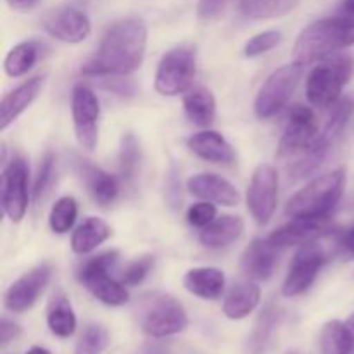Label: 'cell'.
<instances>
[{"mask_svg": "<svg viewBox=\"0 0 354 354\" xmlns=\"http://www.w3.org/2000/svg\"><path fill=\"white\" fill-rule=\"evenodd\" d=\"M147 50V24L138 17L116 21L100 38L93 57L82 68L85 76H124L142 68Z\"/></svg>", "mask_w": 354, "mask_h": 354, "instance_id": "6da1fadb", "label": "cell"}, {"mask_svg": "<svg viewBox=\"0 0 354 354\" xmlns=\"http://www.w3.org/2000/svg\"><path fill=\"white\" fill-rule=\"evenodd\" d=\"M354 45V17L334 16L304 28L294 45V62L310 66Z\"/></svg>", "mask_w": 354, "mask_h": 354, "instance_id": "7a4b0ae2", "label": "cell"}, {"mask_svg": "<svg viewBox=\"0 0 354 354\" xmlns=\"http://www.w3.org/2000/svg\"><path fill=\"white\" fill-rule=\"evenodd\" d=\"M344 187V168L317 176L290 197L286 206V214L290 218H330L332 211L342 199Z\"/></svg>", "mask_w": 354, "mask_h": 354, "instance_id": "3957f363", "label": "cell"}, {"mask_svg": "<svg viewBox=\"0 0 354 354\" xmlns=\"http://www.w3.org/2000/svg\"><path fill=\"white\" fill-rule=\"evenodd\" d=\"M354 71L353 57L348 54H334L315 66L306 78V97L311 106L328 109L342 97Z\"/></svg>", "mask_w": 354, "mask_h": 354, "instance_id": "277c9868", "label": "cell"}, {"mask_svg": "<svg viewBox=\"0 0 354 354\" xmlns=\"http://www.w3.org/2000/svg\"><path fill=\"white\" fill-rule=\"evenodd\" d=\"M138 325L149 337L165 339L189 327L185 308L169 294L156 292L144 297L138 306Z\"/></svg>", "mask_w": 354, "mask_h": 354, "instance_id": "5b68a950", "label": "cell"}, {"mask_svg": "<svg viewBox=\"0 0 354 354\" xmlns=\"http://www.w3.org/2000/svg\"><path fill=\"white\" fill-rule=\"evenodd\" d=\"M118 258V251H106L88 258L78 268L80 283L106 306H123L130 299L127 286L111 277V268L116 265Z\"/></svg>", "mask_w": 354, "mask_h": 354, "instance_id": "8992f818", "label": "cell"}, {"mask_svg": "<svg viewBox=\"0 0 354 354\" xmlns=\"http://www.w3.org/2000/svg\"><path fill=\"white\" fill-rule=\"evenodd\" d=\"M197 71V55L190 45H178L166 52L158 64L154 86L165 97L185 93Z\"/></svg>", "mask_w": 354, "mask_h": 354, "instance_id": "52a82bcc", "label": "cell"}, {"mask_svg": "<svg viewBox=\"0 0 354 354\" xmlns=\"http://www.w3.org/2000/svg\"><path fill=\"white\" fill-rule=\"evenodd\" d=\"M304 66L297 62L282 66L275 69L259 88L254 100V113L259 120H270L277 116L292 99L301 78H303Z\"/></svg>", "mask_w": 354, "mask_h": 354, "instance_id": "ba28073f", "label": "cell"}, {"mask_svg": "<svg viewBox=\"0 0 354 354\" xmlns=\"http://www.w3.org/2000/svg\"><path fill=\"white\" fill-rule=\"evenodd\" d=\"M28 162L23 156H14L2 171L0 183V204L3 214L12 223H19L26 216L30 206V189H28Z\"/></svg>", "mask_w": 354, "mask_h": 354, "instance_id": "9c48e42d", "label": "cell"}, {"mask_svg": "<svg viewBox=\"0 0 354 354\" xmlns=\"http://www.w3.org/2000/svg\"><path fill=\"white\" fill-rule=\"evenodd\" d=\"M320 135L322 131L315 111L303 104H296L289 111V120L279 144V154L299 158L308 149L313 147Z\"/></svg>", "mask_w": 354, "mask_h": 354, "instance_id": "30bf717a", "label": "cell"}, {"mask_svg": "<svg viewBox=\"0 0 354 354\" xmlns=\"http://www.w3.org/2000/svg\"><path fill=\"white\" fill-rule=\"evenodd\" d=\"M71 114L78 144L88 152L95 151L99 142L100 104L92 88L82 83L75 85L71 92Z\"/></svg>", "mask_w": 354, "mask_h": 354, "instance_id": "8fae6325", "label": "cell"}, {"mask_svg": "<svg viewBox=\"0 0 354 354\" xmlns=\"http://www.w3.org/2000/svg\"><path fill=\"white\" fill-rule=\"evenodd\" d=\"M248 209L252 220L265 227L279 204V173L268 162H261L251 176L248 189Z\"/></svg>", "mask_w": 354, "mask_h": 354, "instance_id": "7c38bea8", "label": "cell"}, {"mask_svg": "<svg viewBox=\"0 0 354 354\" xmlns=\"http://www.w3.org/2000/svg\"><path fill=\"white\" fill-rule=\"evenodd\" d=\"M325 261H327V254L318 242L301 245L294 254L292 263L289 266V273L283 280L282 296L297 297L306 292L315 283Z\"/></svg>", "mask_w": 354, "mask_h": 354, "instance_id": "4fadbf2b", "label": "cell"}, {"mask_svg": "<svg viewBox=\"0 0 354 354\" xmlns=\"http://www.w3.org/2000/svg\"><path fill=\"white\" fill-rule=\"evenodd\" d=\"M52 277V266L48 263L35 266L21 275L3 294V306L10 313H26L37 304Z\"/></svg>", "mask_w": 354, "mask_h": 354, "instance_id": "5bb4252c", "label": "cell"}, {"mask_svg": "<svg viewBox=\"0 0 354 354\" xmlns=\"http://www.w3.org/2000/svg\"><path fill=\"white\" fill-rule=\"evenodd\" d=\"M44 30L52 38L64 44H80L92 33V23L86 12L76 7H57L45 14Z\"/></svg>", "mask_w": 354, "mask_h": 354, "instance_id": "9a60e30c", "label": "cell"}, {"mask_svg": "<svg viewBox=\"0 0 354 354\" xmlns=\"http://www.w3.org/2000/svg\"><path fill=\"white\" fill-rule=\"evenodd\" d=\"M332 227L328 218L318 220V218H292L289 223L282 225L270 235V242L277 249L294 248V245L311 244L318 242L322 237L330 234Z\"/></svg>", "mask_w": 354, "mask_h": 354, "instance_id": "2e32d148", "label": "cell"}, {"mask_svg": "<svg viewBox=\"0 0 354 354\" xmlns=\"http://www.w3.org/2000/svg\"><path fill=\"white\" fill-rule=\"evenodd\" d=\"M187 190L201 201L234 207L241 204V194L234 183L214 173H199L187 180Z\"/></svg>", "mask_w": 354, "mask_h": 354, "instance_id": "e0dca14e", "label": "cell"}, {"mask_svg": "<svg viewBox=\"0 0 354 354\" xmlns=\"http://www.w3.org/2000/svg\"><path fill=\"white\" fill-rule=\"evenodd\" d=\"M44 76H35L3 95L0 102V130L6 131L37 100L44 88Z\"/></svg>", "mask_w": 354, "mask_h": 354, "instance_id": "ac0fdd59", "label": "cell"}, {"mask_svg": "<svg viewBox=\"0 0 354 354\" xmlns=\"http://www.w3.org/2000/svg\"><path fill=\"white\" fill-rule=\"evenodd\" d=\"M277 265V248L270 239H254L242 254L241 266L245 277L254 282L272 279Z\"/></svg>", "mask_w": 354, "mask_h": 354, "instance_id": "d6986e66", "label": "cell"}, {"mask_svg": "<svg viewBox=\"0 0 354 354\" xmlns=\"http://www.w3.org/2000/svg\"><path fill=\"white\" fill-rule=\"evenodd\" d=\"M187 147L197 156L213 165H232L237 158L235 149L230 142L221 133L214 130H204L199 133H194L187 140Z\"/></svg>", "mask_w": 354, "mask_h": 354, "instance_id": "ffe728a7", "label": "cell"}, {"mask_svg": "<svg viewBox=\"0 0 354 354\" xmlns=\"http://www.w3.org/2000/svg\"><path fill=\"white\" fill-rule=\"evenodd\" d=\"M261 303V289L254 280H241L234 283L223 299V313L230 320L249 317Z\"/></svg>", "mask_w": 354, "mask_h": 354, "instance_id": "44dd1931", "label": "cell"}, {"mask_svg": "<svg viewBox=\"0 0 354 354\" xmlns=\"http://www.w3.org/2000/svg\"><path fill=\"white\" fill-rule=\"evenodd\" d=\"M244 220L234 214H225L201 228L199 242L207 249H223L234 244L244 234Z\"/></svg>", "mask_w": 354, "mask_h": 354, "instance_id": "7402d4cb", "label": "cell"}, {"mask_svg": "<svg viewBox=\"0 0 354 354\" xmlns=\"http://www.w3.org/2000/svg\"><path fill=\"white\" fill-rule=\"evenodd\" d=\"M183 287L201 299H220L225 290V273L213 266L192 268L183 277Z\"/></svg>", "mask_w": 354, "mask_h": 354, "instance_id": "603a6c76", "label": "cell"}, {"mask_svg": "<svg viewBox=\"0 0 354 354\" xmlns=\"http://www.w3.org/2000/svg\"><path fill=\"white\" fill-rule=\"evenodd\" d=\"M183 111L190 123L207 128L216 120V99L206 86H190L183 95Z\"/></svg>", "mask_w": 354, "mask_h": 354, "instance_id": "cb8c5ba5", "label": "cell"}, {"mask_svg": "<svg viewBox=\"0 0 354 354\" xmlns=\"http://www.w3.org/2000/svg\"><path fill=\"white\" fill-rule=\"evenodd\" d=\"M78 169L82 178L85 180L86 187H88L90 194H92L93 201L100 207H109L118 199L120 183H118V180L113 175H109L102 168H97V166L90 165L86 161H80Z\"/></svg>", "mask_w": 354, "mask_h": 354, "instance_id": "d4e9b609", "label": "cell"}, {"mask_svg": "<svg viewBox=\"0 0 354 354\" xmlns=\"http://www.w3.org/2000/svg\"><path fill=\"white\" fill-rule=\"evenodd\" d=\"M113 230L109 225L97 216H88L76 227L71 235V249L75 254H88L95 251L111 237Z\"/></svg>", "mask_w": 354, "mask_h": 354, "instance_id": "484cf974", "label": "cell"}, {"mask_svg": "<svg viewBox=\"0 0 354 354\" xmlns=\"http://www.w3.org/2000/svg\"><path fill=\"white\" fill-rule=\"evenodd\" d=\"M47 327L55 337L68 339L76 330V315L66 294L57 292L47 308Z\"/></svg>", "mask_w": 354, "mask_h": 354, "instance_id": "4316f807", "label": "cell"}, {"mask_svg": "<svg viewBox=\"0 0 354 354\" xmlns=\"http://www.w3.org/2000/svg\"><path fill=\"white\" fill-rule=\"evenodd\" d=\"M40 41L26 40L14 45L3 59V69L10 78H21L33 69L40 59Z\"/></svg>", "mask_w": 354, "mask_h": 354, "instance_id": "83f0119b", "label": "cell"}, {"mask_svg": "<svg viewBox=\"0 0 354 354\" xmlns=\"http://www.w3.org/2000/svg\"><path fill=\"white\" fill-rule=\"evenodd\" d=\"M301 0H241V10L251 19H275L292 12Z\"/></svg>", "mask_w": 354, "mask_h": 354, "instance_id": "f1b7e54d", "label": "cell"}, {"mask_svg": "<svg viewBox=\"0 0 354 354\" xmlns=\"http://www.w3.org/2000/svg\"><path fill=\"white\" fill-rule=\"evenodd\" d=\"M78 216V203L75 197L64 196L55 201L48 214V227L54 234H68Z\"/></svg>", "mask_w": 354, "mask_h": 354, "instance_id": "f546056e", "label": "cell"}, {"mask_svg": "<svg viewBox=\"0 0 354 354\" xmlns=\"http://www.w3.org/2000/svg\"><path fill=\"white\" fill-rule=\"evenodd\" d=\"M354 113V100L351 97H341L332 107H328V116L325 121V128L322 131L328 142L334 140L335 137L342 133L346 124L349 123Z\"/></svg>", "mask_w": 354, "mask_h": 354, "instance_id": "4dcf8cb0", "label": "cell"}, {"mask_svg": "<svg viewBox=\"0 0 354 354\" xmlns=\"http://www.w3.org/2000/svg\"><path fill=\"white\" fill-rule=\"evenodd\" d=\"M111 342L107 328L100 324H86L75 346V354H102Z\"/></svg>", "mask_w": 354, "mask_h": 354, "instance_id": "1f68e13d", "label": "cell"}, {"mask_svg": "<svg viewBox=\"0 0 354 354\" xmlns=\"http://www.w3.org/2000/svg\"><path fill=\"white\" fill-rule=\"evenodd\" d=\"M320 354H349L342 322L332 320L324 325L320 334Z\"/></svg>", "mask_w": 354, "mask_h": 354, "instance_id": "d6a6232c", "label": "cell"}, {"mask_svg": "<svg viewBox=\"0 0 354 354\" xmlns=\"http://www.w3.org/2000/svg\"><path fill=\"white\" fill-rule=\"evenodd\" d=\"M152 266H154V258H152L151 254L140 256V258L130 261L123 270H121L118 280L127 287H137L147 279Z\"/></svg>", "mask_w": 354, "mask_h": 354, "instance_id": "836d02e7", "label": "cell"}, {"mask_svg": "<svg viewBox=\"0 0 354 354\" xmlns=\"http://www.w3.org/2000/svg\"><path fill=\"white\" fill-rule=\"evenodd\" d=\"M277 320H279L277 311L266 310L265 313H261V317H259L258 320V325H256L254 328V334H252L251 337V342H249L252 353L259 354L261 351H265V346L268 344L270 337H272L273 328H275L277 325Z\"/></svg>", "mask_w": 354, "mask_h": 354, "instance_id": "e575fe53", "label": "cell"}, {"mask_svg": "<svg viewBox=\"0 0 354 354\" xmlns=\"http://www.w3.org/2000/svg\"><path fill=\"white\" fill-rule=\"evenodd\" d=\"M280 41H282V33L279 30L261 31V33L254 35L245 41L244 55L245 57H258V55L273 50Z\"/></svg>", "mask_w": 354, "mask_h": 354, "instance_id": "d590c367", "label": "cell"}, {"mask_svg": "<svg viewBox=\"0 0 354 354\" xmlns=\"http://www.w3.org/2000/svg\"><path fill=\"white\" fill-rule=\"evenodd\" d=\"M54 169H55V156L52 152H48L44 159H41V165L38 168V175L35 178V187H33V201L35 204H40L45 199V196L48 194L50 189V183L54 180Z\"/></svg>", "mask_w": 354, "mask_h": 354, "instance_id": "8d00e7d4", "label": "cell"}, {"mask_svg": "<svg viewBox=\"0 0 354 354\" xmlns=\"http://www.w3.org/2000/svg\"><path fill=\"white\" fill-rule=\"evenodd\" d=\"M138 144L135 140L133 135H124L121 140V151H120V162H121V175L124 180L133 178L135 171H137L138 165Z\"/></svg>", "mask_w": 354, "mask_h": 354, "instance_id": "74e56055", "label": "cell"}, {"mask_svg": "<svg viewBox=\"0 0 354 354\" xmlns=\"http://www.w3.org/2000/svg\"><path fill=\"white\" fill-rule=\"evenodd\" d=\"M216 206L213 203H207V201H201V203L192 204L187 211V221H189L190 227L196 228H204L211 223L213 220H216Z\"/></svg>", "mask_w": 354, "mask_h": 354, "instance_id": "f35d334b", "label": "cell"}, {"mask_svg": "<svg viewBox=\"0 0 354 354\" xmlns=\"http://www.w3.org/2000/svg\"><path fill=\"white\" fill-rule=\"evenodd\" d=\"M227 0H199L197 3V16L201 19H216L225 10Z\"/></svg>", "mask_w": 354, "mask_h": 354, "instance_id": "ab89813d", "label": "cell"}, {"mask_svg": "<svg viewBox=\"0 0 354 354\" xmlns=\"http://www.w3.org/2000/svg\"><path fill=\"white\" fill-rule=\"evenodd\" d=\"M21 335V327L14 322H10L9 318L3 317L0 322V346L6 348L9 342H12L14 339H17Z\"/></svg>", "mask_w": 354, "mask_h": 354, "instance_id": "60d3db41", "label": "cell"}, {"mask_svg": "<svg viewBox=\"0 0 354 354\" xmlns=\"http://www.w3.org/2000/svg\"><path fill=\"white\" fill-rule=\"evenodd\" d=\"M339 248L346 252L348 256L354 258V225L348 227L339 234Z\"/></svg>", "mask_w": 354, "mask_h": 354, "instance_id": "b9f144b4", "label": "cell"}, {"mask_svg": "<svg viewBox=\"0 0 354 354\" xmlns=\"http://www.w3.org/2000/svg\"><path fill=\"white\" fill-rule=\"evenodd\" d=\"M6 2L10 9L19 10V12H28V10L35 9L40 0H6Z\"/></svg>", "mask_w": 354, "mask_h": 354, "instance_id": "7bdbcfd3", "label": "cell"}, {"mask_svg": "<svg viewBox=\"0 0 354 354\" xmlns=\"http://www.w3.org/2000/svg\"><path fill=\"white\" fill-rule=\"evenodd\" d=\"M344 335L346 344H348V353L354 354V313L344 322Z\"/></svg>", "mask_w": 354, "mask_h": 354, "instance_id": "ee69618b", "label": "cell"}, {"mask_svg": "<svg viewBox=\"0 0 354 354\" xmlns=\"http://www.w3.org/2000/svg\"><path fill=\"white\" fill-rule=\"evenodd\" d=\"M341 12H342V16L354 17V0H342Z\"/></svg>", "mask_w": 354, "mask_h": 354, "instance_id": "f6af8a7d", "label": "cell"}, {"mask_svg": "<svg viewBox=\"0 0 354 354\" xmlns=\"http://www.w3.org/2000/svg\"><path fill=\"white\" fill-rule=\"evenodd\" d=\"M26 354H52V353L48 351V349L40 348V346H35V348H31L30 351H28Z\"/></svg>", "mask_w": 354, "mask_h": 354, "instance_id": "bcb514c9", "label": "cell"}, {"mask_svg": "<svg viewBox=\"0 0 354 354\" xmlns=\"http://www.w3.org/2000/svg\"><path fill=\"white\" fill-rule=\"evenodd\" d=\"M140 354H161V351H159L158 348H149L145 349V351H142Z\"/></svg>", "mask_w": 354, "mask_h": 354, "instance_id": "7dc6e473", "label": "cell"}]
</instances>
